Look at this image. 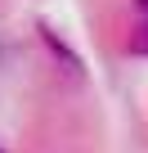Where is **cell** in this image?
I'll use <instances>...</instances> for the list:
<instances>
[{"label": "cell", "instance_id": "obj_1", "mask_svg": "<svg viewBox=\"0 0 148 153\" xmlns=\"http://www.w3.org/2000/svg\"><path fill=\"white\" fill-rule=\"evenodd\" d=\"M139 9H144V41H139V45L148 50V0H139Z\"/></svg>", "mask_w": 148, "mask_h": 153}, {"label": "cell", "instance_id": "obj_2", "mask_svg": "<svg viewBox=\"0 0 148 153\" xmlns=\"http://www.w3.org/2000/svg\"><path fill=\"white\" fill-rule=\"evenodd\" d=\"M0 59H5V41H0Z\"/></svg>", "mask_w": 148, "mask_h": 153}]
</instances>
